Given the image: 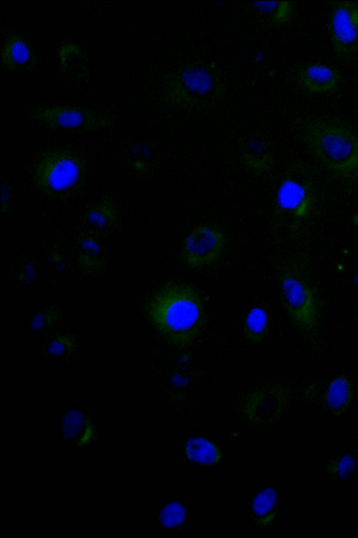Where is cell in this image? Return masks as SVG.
Returning a JSON list of instances; mask_svg holds the SVG:
<instances>
[{"label": "cell", "instance_id": "15", "mask_svg": "<svg viewBox=\"0 0 358 538\" xmlns=\"http://www.w3.org/2000/svg\"><path fill=\"white\" fill-rule=\"evenodd\" d=\"M31 57V50L21 36L14 34L7 38L1 52L4 67L10 70L17 69L28 64Z\"/></svg>", "mask_w": 358, "mask_h": 538}, {"label": "cell", "instance_id": "19", "mask_svg": "<svg viewBox=\"0 0 358 538\" xmlns=\"http://www.w3.org/2000/svg\"><path fill=\"white\" fill-rule=\"evenodd\" d=\"M186 453L190 460L203 464H215L221 457L217 448L202 437L190 439L186 445Z\"/></svg>", "mask_w": 358, "mask_h": 538}, {"label": "cell", "instance_id": "18", "mask_svg": "<svg viewBox=\"0 0 358 538\" xmlns=\"http://www.w3.org/2000/svg\"><path fill=\"white\" fill-rule=\"evenodd\" d=\"M79 262L84 269L96 270L101 266V247L95 235L84 233L78 240Z\"/></svg>", "mask_w": 358, "mask_h": 538}, {"label": "cell", "instance_id": "21", "mask_svg": "<svg viewBox=\"0 0 358 538\" xmlns=\"http://www.w3.org/2000/svg\"><path fill=\"white\" fill-rule=\"evenodd\" d=\"M185 510L179 503L173 502L167 504L161 513V520L167 527H176L181 524L185 518Z\"/></svg>", "mask_w": 358, "mask_h": 538}, {"label": "cell", "instance_id": "12", "mask_svg": "<svg viewBox=\"0 0 358 538\" xmlns=\"http://www.w3.org/2000/svg\"><path fill=\"white\" fill-rule=\"evenodd\" d=\"M241 162L245 168L256 174H263L274 164V156L268 143L259 136L246 140L241 149Z\"/></svg>", "mask_w": 358, "mask_h": 538}, {"label": "cell", "instance_id": "6", "mask_svg": "<svg viewBox=\"0 0 358 538\" xmlns=\"http://www.w3.org/2000/svg\"><path fill=\"white\" fill-rule=\"evenodd\" d=\"M85 165L79 156L65 149L45 153L36 165L34 181L47 196L59 199L71 196L83 184Z\"/></svg>", "mask_w": 358, "mask_h": 538}, {"label": "cell", "instance_id": "13", "mask_svg": "<svg viewBox=\"0 0 358 538\" xmlns=\"http://www.w3.org/2000/svg\"><path fill=\"white\" fill-rule=\"evenodd\" d=\"M352 395L350 380L344 375H338L330 382L326 389L324 406L330 413L339 415L349 407Z\"/></svg>", "mask_w": 358, "mask_h": 538}, {"label": "cell", "instance_id": "22", "mask_svg": "<svg viewBox=\"0 0 358 538\" xmlns=\"http://www.w3.org/2000/svg\"><path fill=\"white\" fill-rule=\"evenodd\" d=\"M76 347V342L71 336L60 335L55 337L50 343L49 350L55 355H66Z\"/></svg>", "mask_w": 358, "mask_h": 538}, {"label": "cell", "instance_id": "10", "mask_svg": "<svg viewBox=\"0 0 358 538\" xmlns=\"http://www.w3.org/2000/svg\"><path fill=\"white\" fill-rule=\"evenodd\" d=\"M287 393L280 385H273L251 393L245 402L244 410L248 418L259 425L274 422L285 409Z\"/></svg>", "mask_w": 358, "mask_h": 538}, {"label": "cell", "instance_id": "14", "mask_svg": "<svg viewBox=\"0 0 358 538\" xmlns=\"http://www.w3.org/2000/svg\"><path fill=\"white\" fill-rule=\"evenodd\" d=\"M252 7L266 22L281 26L291 21L295 6L290 1H254Z\"/></svg>", "mask_w": 358, "mask_h": 538}, {"label": "cell", "instance_id": "7", "mask_svg": "<svg viewBox=\"0 0 358 538\" xmlns=\"http://www.w3.org/2000/svg\"><path fill=\"white\" fill-rule=\"evenodd\" d=\"M327 29L336 57L349 62L358 57V2L335 1L331 6Z\"/></svg>", "mask_w": 358, "mask_h": 538}, {"label": "cell", "instance_id": "2", "mask_svg": "<svg viewBox=\"0 0 358 538\" xmlns=\"http://www.w3.org/2000/svg\"><path fill=\"white\" fill-rule=\"evenodd\" d=\"M322 193L316 170L296 160L286 167L275 197L277 218L291 237L308 234L322 207Z\"/></svg>", "mask_w": 358, "mask_h": 538}, {"label": "cell", "instance_id": "23", "mask_svg": "<svg viewBox=\"0 0 358 538\" xmlns=\"http://www.w3.org/2000/svg\"><path fill=\"white\" fill-rule=\"evenodd\" d=\"M355 462L352 457L344 455L335 461H331L329 471L338 477L346 478L355 467Z\"/></svg>", "mask_w": 358, "mask_h": 538}, {"label": "cell", "instance_id": "9", "mask_svg": "<svg viewBox=\"0 0 358 538\" xmlns=\"http://www.w3.org/2000/svg\"><path fill=\"white\" fill-rule=\"evenodd\" d=\"M225 239L222 232L212 226L200 225L185 238L182 256L192 268H201L213 263L220 255Z\"/></svg>", "mask_w": 358, "mask_h": 538}, {"label": "cell", "instance_id": "1", "mask_svg": "<svg viewBox=\"0 0 358 538\" xmlns=\"http://www.w3.org/2000/svg\"><path fill=\"white\" fill-rule=\"evenodd\" d=\"M299 139L341 184L358 188V132L333 118L307 116L297 124Z\"/></svg>", "mask_w": 358, "mask_h": 538}, {"label": "cell", "instance_id": "11", "mask_svg": "<svg viewBox=\"0 0 358 538\" xmlns=\"http://www.w3.org/2000/svg\"><path fill=\"white\" fill-rule=\"evenodd\" d=\"M343 81L341 72L336 67L321 62H311L301 67L296 75L297 84L303 91L315 95L336 91Z\"/></svg>", "mask_w": 358, "mask_h": 538}, {"label": "cell", "instance_id": "3", "mask_svg": "<svg viewBox=\"0 0 358 538\" xmlns=\"http://www.w3.org/2000/svg\"><path fill=\"white\" fill-rule=\"evenodd\" d=\"M151 323L172 345L185 347L199 335L206 319L203 301L196 289L180 283L163 287L149 301Z\"/></svg>", "mask_w": 358, "mask_h": 538}, {"label": "cell", "instance_id": "16", "mask_svg": "<svg viewBox=\"0 0 358 538\" xmlns=\"http://www.w3.org/2000/svg\"><path fill=\"white\" fill-rule=\"evenodd\" d=\"M85 219L96 230H112L117 223V211L115 205L108 200H101L88 207Z\"/></svg>", "mask_w": 358, "mask_h": 538}, {"label": "cell", "instance_id": "5", "mask_svg": "<svg viewBox=\"0 0 358 538\" xmlns=\"http://www.w3.org/2000/svg\"><path fill=\"white\" fill-rule=\"evenodd\" d=\"M225 85L221 73L208 63L192 61L172 70L166 78L164 100L173 108L204 112L221 101Z\"/></svg>", "mask_w": 358, "mask_h": 538}, {"label": "cell", "instance_id": "17", "mask_svg": "<svg viewBox=\"0 0 358 538\" xmlns=\"http://www.w3.org/2000/svg\"><path fill=\"white\" fill-rule=\"evenodd\" d=\"M243 335L254 343L264 340L269 331V318L266 310L261 306H255L248 312L244 325Z\"/></svg>", "mask_w": 358, "mask_h": 538}, {"label": "cell", "instance_id": "8", "mask_svg": "<svg viewBox=\"0 0 358 538\" xmlns=\"http://www.w3.org/2000/svg\"><path fill=\"white\" fill-rule=\"evenodd\" d=\"M29 116L39 125L52 129L94 130L112 125L110 118L101 111L69 104L40 106Z\"/></svg>", "mask_w": 358, "mask_h": 538}, {"label": "cell", "instance_id": "4", "mask_svg": "<svg viewBox=\"0 0 358 538\" xmlns=\"http://www.w3.org/2000/svg\"><path fill=\"white\" fill-rule=\"evenodd\" d=\"M309 259L302 256L280 269L278 282L288 316L316 348L321 345V310Z\"/></svg>", "mask_w": 358, "mask_h": 538}, {"label": "cell", "instance_id": "20", "mask_svg": "<svg viewBox=\"0 0 358 538\" xmlns=\"http://www.w3.org/2000/svg\"><path fill=\"white\" fill-rule=\"evenodd\" d=\"M276 499V492L273 489L263 490L256 496L253 502L254 513L258 516L267 515L273 509Z\"/></svg>", "mask_w": 358, "mask_h": 538}, {"label": "cell", "instance_id": "24", "mask_svg": "<svg viewBox=\"0 0 358 538\" xmlns=\"http://www.w3.org/2000/svg\"><path fill=\"white\" fill-rule=\"evenodd\" d=\"M57 313L56 312H52V311L50 310L41 313L35 319L34 326H36L40 329L42 326L51 324L52 322L57 319Z\"/></svg>", "mask_w": 358, "mask_h": 538}]
</instances>
